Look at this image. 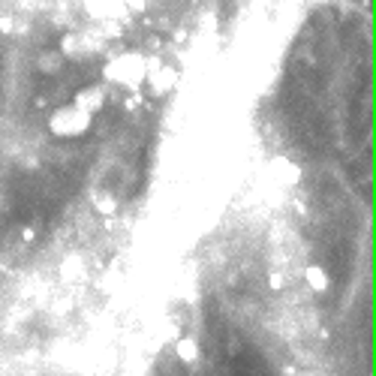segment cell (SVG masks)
<instances>
[{
	"mask_svg": "<svg viewBox=\"0 0 376 376\" xmlns=\"http://www.w3.org/2000/svg\"><path fill=\"white\" fill-rule=\"evenodd\" d=\"M91 118H94L91 111H84L72 103V106H64L48 115V130L60 136V139H79V136L91 130Z\"/></svg>",
	"mask_w": 376,
	"mask_h": 376,
	"instance_id": "cell-1",
	"label": "cell"
},
{
	"mask_svg": "<svg viewBox=\"0 0 376 376\" xmlns=\"http://www.w3.org/2000/svg\"><path fill=\"white\" fill-rule=\"evenodd\" d=\"M145 75H148V60L139 55H127V57L115 60L111 67H106L109 82H118V84H127V87H139Z\"/></svg>",
	"mask_w": 376,
	"mask_h": 376,
	"instance_id": "cell-2",
	"label": "cell"
},
{
	"mask_svg": "<svg viewBox=\"0 0 376 376\" xmlns=\"http://www.w3.org/2000/svg\"><path fill=\"white\" fill-rule=\"evenodd\" d=\"M271 175H274V181H277L280 187H295V184L301 181V169H298V162L286 160V157L271 160Z\"/></svg>",
	"mask_w": 376,
	"mask_h": 376,
	"instance_id": "cell-3",
	"label": "cell"
},
{
	"mask_svg": "<svg viewBox=\"0 0 376 376\" xmlns=\"http://www.w3.org/2000/svg\"><path fill=\"white\" fill-rule=\"evenodd\" d=\"M60 277L67 283H82L87 277V265H84V256L79 253H70L64 262H60Z\"/></svg>",
	"mask_w": 376,
	"mask_h": 376,
	"instance_id": "cell-4",
	"label": "cell"
},
{
	"mask_svg": "<svg viewBox=\"0 0 376 376\" xmlns=\"http://www.w3.org/2000/svg\"><path fill=\"white\" fill-rule=\"evenodd\" d=\"M175 355H178L184 365H196V361L202 358V349H199V341L193 334H184L175 341Z\"/></svg>",
	"mask_w": 376,
	"mask_h": 376,
	"instance_id": "cell-5",
	"label": "cell"
},
{
	"mask_svg": "<svg viewBox=\"0 0 376 376\" xmlns=\"http://www.w3.org/2000/svg\"><path fill=\"white\" fill-rule=\"evenodd\" d=\"M91 205H94V211H99L103 217L118 214V196L109 193V190H91Z\"/></svg>",
	"mask_w": 376,
	"mask_h": 376,
	"instance_id": "cell-6",
	"label": "cell"
},
{
	"mask_svg": "<svg viewBox=\"0 0 376 376\" xmlns=\"http://www.w3.org/2000/svg\"><path fill=\"white\" fill-rule=\"evenodd\" d=\"M103 87H84V91H79V96H75V106L84 109V111H99L103 109Z\"/></svg>",
	"mask_w": 376,
	"mask_h": 376,
	"instance_id": "cell-7",
	"label": "cell"
},
{
	"mask_svg": "<svg viewBox=\"0 0 376 376\" xmlns=\"http://www.w3.org/2000/svg\"><path fill=\"white\" fill-rule=\"evenodd\" d=\"M304 280L313 292H328V286H331V277H328V271H325L322 265H307L304 271Z\"/></svg>",
	"mask_w": 376,
	"mask_h": 376,
	"instance_id": "cell-8",
	"label": "cell"
},
{
	"mask_svg": "<svg viewBox=\"0 0 376 376\" xmlns=\"http://www.w3.org/2000/svg\"><path fill=\"white\" fill-rule=\"evenodd\" d=\"M268 286H271L274 292H280V289H283V274H271V277H268Z\"/></svg>",
	"mask_w": 376,
	"mask_h": 376,
	"instance_id": "cell-9",
	"label": "cell"
},
{
	"mask_svg": "<svg viewBox=\"0 0 376 376\" xmlns=\"http://www.w3.org/2000/svg\"><path fill=\"white\" fill-rule=\"evenodd\" d=\"M33 238H36V232L31 229V226H24V229H21V241H24V244H31Z\"/></svg>",
	"mask_w": 376,
	"mask_h": 376,
	"instance_id": "cell-10",
	"label": "cell"
}]
</instances>
